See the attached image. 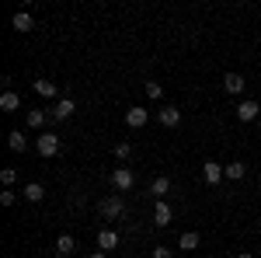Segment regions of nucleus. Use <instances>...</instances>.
I'll return each mask as SVG.
<instances>
[{
  "label": "nucleus",
  "instance_id": "nucleus-1",
  "mask_svg": "<svg viewBox=\"0 0 261 258\" xmlns=\"http://www.w3.org/2000/svg\"><path fill=\"white\" fill-rule=\"evenodd\" d=\"M35 150H39L42 157H56V154H60V136H56V133H42V136L35 139Z\"/></svg>",
  "mask_w": 261,
  "mask_h": 258
},
{
  "label": "nucleus",
  "instance_id": "nucleus-2",
  "mask_svg": "<svg viewBox=\"0 0 261 258\" xmlns=\"http://www.w3.org/2000/svg\"><path fill=\"white\" fill-rule=\"evenodd\" d=\"M101 213L108 220H119L122 213H125V202H122L119 196H108V199H101Z\"/></svg>",
  "mask_w": 261,
  "mask_h": 258
},
{
  "label": "nucleus",
  "instance_id": "nucleus-3",
  "mask_svg": "<svg viewBox=\"0 0 261 258\" xmlns=\"http://www.w3.org/2000/svg\"><path fill=\"white\" fill-rule=\"evenodd\" d=\"M112 185H115L119 192H129V189L136 185V178H133V171H129V168H115V171H112Z\"/></svg>",
  "mask_w": 261,
  "mask_h": 258
},
{
  "label": "nucleus",
  "instance_id": "nucleus-4",
  "mask_svg": "<svg viewBox=\"0 0 261 258\" xmlns=\"http://www.w3.org/2000/svg\"><path fill=\"white\" fill-rule=\"evenodd\" d=\"M202 178L209 181V185H220V178H226V168L216 164V160H205L202 164Z\"/></svg>",
  "mask_w": 261,
  "mask_h": 258
},
{
  "label": "nucleus",
  "instance_id": "nucleus-5",
  "mask_svg": "<svg viewBox=\"0 0 261 258\" xmlns=\"http://www.w3.org/2000/svg\"><path fill=\"white\" fill-rule=\"evenodd\" d=\"M146 119H150V112H146V108H140V105H133V108L125 112V126H129V129H143V126H146Z\"/></svg>",
  "mask_w": 261,
  "mask_h": 258
},
{
  "label": "nucleus",
  "instance_id": "nucleus-6",
  "mask_svg": "<svg viewBox=\"0 0 261 258\" xmlns=\"http://www.w3.org/2000/svg\"><path fill=\"white\" fill-rule=\"evenodd\" d=\"M73 108H77V105H73V98H60L56 105H53V112H49V115H53L56 122H66L70 115H73Z\"/></svg>",
  "mask_w": 261,
  "mask_h": 258
},
{
  "label": "nucleus",
  "instance_id": "nucleus-7",
  "mask_svg": "<svg viewBox=\"0 0 261 258\" xmlns=\"http://www.w3.org/2000/svg\"><path fill=\"white\" fill-rule=\"evenodd\" d=\"M258 115H261V105H258V101L247 98V101H241V105H237V119H241V122H254Z\"/></svg>",
  "mask_w": 261,
  "mask_h": 258
},
{
  "label": "nucleus",
  "instance_id": "nucleus-8",
  "mask_svg": "<svg viewBox=\"0 0 261 258\" xmlns=\"http://www.w3.org/2000/svg\"><path fill=\"white\" fill-rule=\"evenodd\" d=\"M178 122H181V108H174V105H164V108H161V126L174 129Z\"/></svg>",
  "mask_w": 261,
  "mask_h": 258
},
{
  "label": "nucleus",
  "instance_id": "nucleus-9",
  "mask_svg": "<svg viewBox=\"0 0 261 258\" xmlns=\"http://www.w3.org/2000/svg\"><path fill=\"white\" fill-rule=\"evenodd\" d=\"M21 196L28 199V202H42V199H45V185H42V181H28Z\"/></svg>",
  "mask_w": 261,
  "mask_h": 258
},
{
  "label": "nucleus",
  "instance_id": "nucleus-10",
  "mask_svg": "<svg viewBox=\"0 0 261 258\" xmlns=\"http://www.w3.org/2000/svg\"><path fill=\"white\" fill-rule=\"evenodd\" d=\"M223 87H226V95H244V77L241 74H226L223 77Z\"/></svg>",
  "mask_w": 261,
  "mask_h": 258
},
{
  "label": "nucleus",
  "instance_id": "nucleus-11",
  "mask_svg": "<svg viewBox=\"0 0 261 258\" xmlns=\"http://www.w3.org/2000/svg\"><path fill=\"white\" fill-rule=\"evenodd\" d=\"M171 217H174V209H171V206H167L164 199H157V209H153V220H157L161 227H167V223H171Z\"/></svg>",
  "mask_w": 261,
  "mask_h": 258
},
{
  "label": "nucleus",
  "instance_id": "nucleus-12",
  "mask_svg": "<svg viewBox=\"0 0 261 258\" xmlns=\"http://www.w3.org/2000/svg\"><path fill=\"white\" fill-rule=\"evenodd\" d=\"M0 108H4V112H18V108H21V95L4 91V95H0Z\"/></svg>",
  "mask_w": 261,
  "mask_h": 258
},
{
  "label": "nucleus",
  "instance_id": "nucleus-13",
  "mask_svg": "<svg viewBox=\"0 0 261 258\" xmlns=\"http://www.w3.org/2000/svg\"><path fill=\"white\" fill-rule=\"evenodd\" d=\"M98 248H101V251L119 248V234H115V230H101V234H98Z\"/></svg>",
  "mask_w": 261,
  "mask_h": 258
},
{
  "label": "nucleus",
  "instance_id": "nucleus-14",
  "mask_svg": "<svg viewBox=\"0 0 261 258\" xmlns=\"http://www.w3.org/2000/svg\"><path fill=\"white\" fill-rule=\"evenodd\" d=\"M199 234H195V230H185V234H181V238H178V248H181V251H195V248H199Z\"/></svg>",
  "mask_w": 261,
  "mask_h": 258
},
{
  "label": "nucleus",
  "instance_id": "nucleus-15",
  "mask_svg": "<svg viewBox=\"0 0 261 258\" xmlns=\"http://www.w3.org/2000/svg\"><path fill=\"white\" fill-rule=\"evenodd\" d=\"M11 28H14V32H32V14H28V11H18V14L11 18Z\"/></svg>",
  "mask_w": 261,
  "mask_h": 258
},
{
  "label": "nucleus",
  "instance_id": "nucleus-16",
  "mask_svg": "<svg viewBox=\"0 0 261 258\" xmlns=\"http://www.w3.org/2000/svg\"><path fill=\"white\" fill-rule=\"evenodd\" d=\"M35 91H39L42 98H56V95H60V87H56L53 80H45V77H39V80H35Z\"/></svg>",
  "mask_w": 261,
  "mask_h": 258
},
{
  "label": "nucleus",
  "instance_id": "nucleus-17",
  "mask_svg": "<svg viewBox=\"0 0 261 258\" xmlns=\"http://www.w3.org/2000/svg\"><path fill=\"white\" fill-rule=\"evenodd\" d=\"M73 248H77V241L70 238V234H60V241H56V255H73Z\"/></svg>",
  "mask_w": 261,
  "mask_h": 258
},
{
  "label": "nucleus",
  "instance_id": "nucleus-18",
  "mask_svg": "<svg viewBox=\"0 0 261 258\" xmlns=\"http://www.w3.org/2000/svg\"><path fill=\"white\" fill-rule=\"evenodd\" d=\"M7 147H11L14 154H24V147H28V139H24V136H21V133H18V129H14V133L7 136Z\"/></svg>",
  "mask_w": 261,
  "mask_h": 258
},
{
  "label": "nucleus",
  "instance_id": "nucleus-19",
  "mask_svg": "<svg viewBox=\"0 0 261 258\" xmlns=\"http://www.w3.org/2000/svg\"><path fill=\"white\" fill-rule=\"evenodd\" d=\"M143 91H146V98H150V101H161V95H164V87L157 84V80H146Z\"/></svg>",
  "mask_w": 261,
  "mask_h": 258
},
{
  "label": "nucleus",
  "instance_id": "nucleus-20",
  "mask_svg": "<svg viewBox=\"0 0 261 258\" xmlns=\"http://www.w3.org/2000/svg\"><path fill=\"white\" fill-rule=\"evenodd\" d=\"M150 192H153V196H167V192H171V178H164V175H161V178L150 185Z\"/></svg>",
  "mask_w": 261,
  "mask_h": 258
},
{
  "label": "nucleus",
  "instance_id": "nucleus-21",
  "mask_svg": "<svg viewBox=\"0 0 261 258\" xmlns=\"http://www.w3.org/2000/svg\"><path fill=\"white\" fill-rule=\"evenodd\" d=\"M28 126H32V129H42V126H45V112H42V108H32V112H28Z\"/></svg>",
  "mask_w": 261,
  "mask_h": 258
},
{
  "label": "nucleus",
  "instance_id": "nucleus-22",
  "mask_svg": "<svg viewBox=\"0 0 261 258\" xmlns=\"http://www.w3.org/2000/svg\"><path fill=\"white\" fill-rule=\"evenodd\" d=\"M244 171H247V168H244L241 160H233V164H226V178H233V181H241V178H244Z\"/></svg>",
  "mask_w": 261,
  "mask_h": 258
},
{
  "label": "nucleus",
  "instance_id": "nucleus-23",
  "mask_svg": "<svg viewBox=\"0 0 261 258\" xmlns=\"http://www.w3.org/2000/svg\"><path fill=\"white\" fill-rule=\"evenodd\" d=\"M14 178H18L14 168H4V171H0V181H4V185H14Z\"/></svg>",
  "mask_w": 261,
  "mask_h": 258
},
{
  "label": "nucleus",
  "instance_id": "nucleus-24",
  "mask_svg": "<svg viewBox=\"0 0 261 258\" xmlns=\"http://www.w3.org/2000/svg\"><path fill=\"white\" fill-rule=\"evenodd\" d=\"M129 154H133V143H119V147H115V157L119 160H125Z\"/></svg>",
  "mask_w": 261,
  "mask_h": 258
},
{
  "label": "nucleus",
  "instance_id": "nucleus-25",
  "mask_svg": "<svg viewBox=\"0 0 261 258\" xmlns=\"http://www.w3.org/2000/svg\"><path fill=\"white\" fill-rule=\"evenodd\" d=\"M14 192H11V189H4V192H0V202H4V206H14Z\"/></svg>",
  "mask_w": 261,
  "mask_h": 258
},
{
  "label": "nucleus",
  "instance_id": "nucleus-26",
  "mask_svg": "<svg viewBox=\"0 0 261 258\" xmlns=\"http://www.w3.org/2000/svg\"><path fill=\"white\" fill-rule=\"evenodd\" d=\"M153 258H171V248H164V244H161V248H153Z\"/></svg>",
  "mask_w": 261,
  "mask_h": 258
},
{
  "label": "nucleus",
  "instance_id": "nucleus-27",
  "mask_svg": "<svg viewBox=\"0 0 261 258\" xmlns=\"http://www.w3.org/2000/svg\"><path fill=\"white\" fill-rule=\"evenodd\" d=\"M91 258H108V251H94V255H91Z\"/></svg>",
  "mask_w": 261,
  "mask_h": 258
},
{
  "label": "nucleus",
  "instance_id": "nucleus-28",
  "mask_svg": "<svg viewBox=\"0 0 261 258\" xmlns=\"http://www.w3.org/2000/svg\"><path fill=\"white\" fill-rule=\"evenodd\" d=\"M237 258H254V255H251V251H241V255H237Z\"/></svg>",
  "mask_w": 261,
  "mask_h": 258
}]
</instances>
